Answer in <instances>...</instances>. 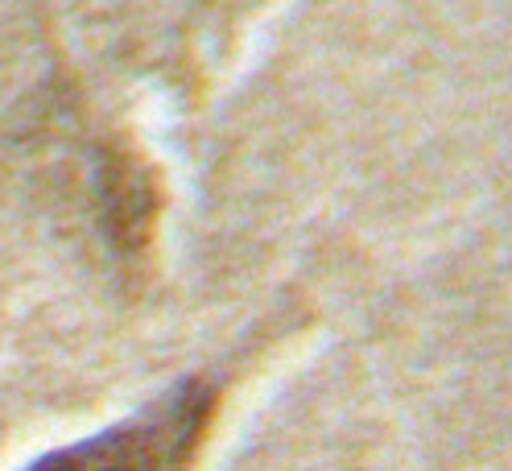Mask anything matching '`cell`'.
<instances>
[{
	"label": "cell",
	"mask_w": 512,
	"mask_h": 471,
	"mask_svg": "<svg viewBox=\"0 0 512 471\" xmlns=\"http://www.w3.org/2000/svg\"><path fill=\"white\" fill-rule=\"evenodd\" d=\"M215 393L203 381H186L120 426L71 443L29 471H190L215 422Z\"/></svg>",
	"instance_id": "cell-1"
}]
</instances>
